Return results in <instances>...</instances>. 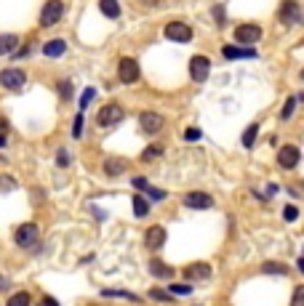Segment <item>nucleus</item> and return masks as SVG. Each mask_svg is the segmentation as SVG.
I'll list each match as a JSON object with an SVG mask.
<instances>
[{
    "label": "nucleus",
    "mask_w": 304,
    "mask_h": 306,
    "mask_svg": "<svg viewBox=\"0 0 304 306\" xmlns=\"http://www.w3.org/2000/svg\"><path fill=\"white\" fill-rule=\"evenodd\" d=\"M40 303H43V306H59V303H56V301H54V298H43V301H40Z\"/></svg>",
    "instance_id": "obj_43"
},
{
    "label": "nucleus",
    "mask_w": 304,
    "mask_h": 306,
    "mask_svg": "<svg viewBox=\"0 0 304 306\" xmlns=\"http://www.w3.org/2000/svg\"><path fill=\"white\" fill-rule=\"evenodd\" d=\"M134 186H136V189H144V186H147V179H144V176H136V179H134Z\"/></svg>",
    "instance_id": "obj_40"
},
{
    "label": "nucleus",
    "mask_w": 304,
    "mask_h": 306,
    "mask_svg": "<svg viewBox=\"0 0 304 306\" xmlns=\"http://www.w3.org/2000/svg\"><path fill=\"white\" fill-rule=\"evenodd\" d=\"M40 306H43V303H40Z\"/></svg>",
    "instance_id": "obj_46"
},
{
    "label": "nucleus",
    "mask_w": 304,
    "mask_h": 306,
    "mask_svg": "<svg viewBox=\"0 0 304 306\" xmlns=\"http://www.w3.org/2000/svg\"><path fill=\"white\" fill-rule=\"evenodd\" d=\"M16 189V181L11 176H0V192H14Z\"/></svg>",
    "instance_id": "obj_29"
},
{
    "label": "nucleus",
    "mask_w": 304,
    "mask_h": 306,
    "mask_svg": "<svg viewBox=\"0 0 304 306\" xmlns=\"http://www.w3.org/2000/svg\"><path fill=\"white\" fill-rule=\"evenodd\" d=\"M0 288H6V282H3V280H0Z\"/></svg>",
    "instance_id": "obj_45"
},
{
    "label": "nucleus",
    "mask_w": 304,
    "mask_h": 306,
    "mask_svg": "<svg viewBox=\"0 0 304 306\" xmlns=\"http://www.w3.org/2000/svg\"><path fill=\"white\" fill-rule=\"evenodd\" d=\"M30 293L27 290H21V293H14V296L8 298V306H30Z\"/></svg>",
    "instance_id": "obj_24"
},
{
    "label": "nucleus",
    "mask_w": 304,
    "mask_h": 306,
    "mask_svg": "<svg viewBox=\"0 0 304 306\" xmlns=\"http://www.w3.org/2000/svg\"><path fill=\"white\" fill-rule=\"evenodd\" d=\"M139 125H142V131L147 136H155L163 128V115H158V112H142V115H139Z\"/></svg>",
    "instance_id": "obj_11"
},
{
    "label": "nucleus",
    "mask_w": 304,
    "mask_h": 306,
    "mask_svg": "<svg viewBox=\"0 0 304 306\" xmlns=\"http://www.w3.org/2000/svg\"><path fill=\"white\" fill-rule=\"evenodd\" d=\"M277 19L283 21V24H299L301 21V8L296 0H283L277 8Z\"/></svg>",
    "instance_id": "obj_7"
},
{
    "label": "nucleus",
    "mask_w": 304,
    "mask_h": 306,
    "mask_svg": "<svg viewBox=\"0 0 304 306\" xmlns=\"http://www.w3.org/2000/svg\"><path fill=\"white\" fill-rule=\"evenodd\" d=\"M200 136H203V133L197 131V128H187V131H184V138H187V141H200Z\"/></svg>",
    "instance_id": "obj_36"
},
{
    "label": "nucleus",
    "mask_w": 304,
    "mask_h": 306,
    "mask_svg": "<svg viewBox=\"0 0 304 306\" xmlns=\"http://www.w3.org/2000/svg\"><path fill=\"white\" fill-rule=\"evenodd\" d=\"M123 107L120 104H104V107L99 109V115H96V125L99 128H112V125H118L120 120H123Z\"/></svg>",
    "instance_id": "obj_1"
},
{
    "label": "nucleus",
    "mask_w": 304,
    "mask_h": 306,
    "mask_svg": "<svg viewBox=\"0 0 304 306\" xmlns=\"http://www.w3.org/2000/svg\"><path fill=\"white\" fill-rule=\"evenodd\" d=\"M184 277L187 280H208L211 277V266L208 264H190V266H184Z\"/></svg>",
    "instance_id": "obj_14"
},
{
    "label": "nucleus",
    "mask_w": 304,
    "mask_h": 306,
    "mask_svg": "<svg viewBox=\"0 0 304 306\" xmlns=\"http://www.w3.org/2000/svg\"><path fill=\"white\" fill-rule=\"evenodd\" d=\"M163 32H166V38L173 40V43H190L192 40V30L187 27L184 21H168Z\"/></svg>",
    "instance_id": "obj_8"
},
{
    "label": "nucleus",
    "mask_w": 304,
    "mask_h": 306,
    "mask_svg": "<svg viewBox=\"0 0 304 306\" xmlns=\"http://www.w3.org/2000/svg\"><path fill=\"white\" fill-rule=\"evenodd\" d=\"M160 155H163V147H155V144H152V147H147V149H144L142 160H155V157H160Z\"/></svg>",
    "instance_id": "obj_30"
},
{
    "label": "nucleus",
    "mask_w": 304,
    "mask_h": 306,
    "mask_svg": "<svg viewBox=\"0 0 304 306\" xmlns=\"http://www.w3.org/2000/svg\"><path fill=\"white\" fill-rule=\"evenodd\" d=\"M118 80L125 86H131L139 80V64H136V59L131 56H120V62H118Z\"/></svg>",
    "instance_id": "obj_4"
},
{
    "label": "nucleus",
    "mask_w": 304,
    "mask_h": 306,
    "mask_svg": "<svg viewBox=\"0 0 304 306\" xmlns=\"http://www.w3.org/2000/svg\"><path fill=\"white\" fill-rule=\"evenodd\" d=\"M38 237H40L38 224H21V227L16 229V234H14L19 248H35V245H38Z\"/></svg>",
    "instance_id": "obj_3"
},
{
    "label": "nucleus",
    "mask_w": 304,
    "mask_h": 306,
    "mask_svg": "<svg viewBox=\"0 0 304 306\" xmlns=\"http://www.w3.org/2000/svg\"><path fill=\"white\" fill-rule=\"evenodd\" d=\"M43 53L48 56V59H59V56H64V53H67V43H64L62 38L48 40V43L43 45Z\"/></svg>",
    "instance_id": "obj_15"
},
{
    "label": "nucleus",
    "mask_w": 304,
    "mask_h": 306,
    "mask_svg": "<svg viewBox=\"0 0 304 306\" xmlns=\"http://www.w3.org/2000/svg\"><path fill=\"white\" fill-rule=\"evenodd\" d=\"M264 38V32L259 24H238L235 27V40L240 45H251V43H259Z\"/></svg>",
    "instance_id": "obj_6"
},
{
    "label": "nucleus",
    "mask_w": 304,
    "mask_h": 306,
    "mask_svg": "<svg viewBox=\"0 0 304 306\" xmlns=\"http://www.w3.org/2000/svg\"><path fill=\"white\" fill-rule=\"evenodd\" d=\"M24 80H27V75L21 72V69H3V72H0V83H3L6 88H11V91L21 88Z\"/></svg>",
    "instance_id": "obj_12"
},
{
    "label": "nucleus",
    "mask_w": 304,
    "mask_h": 306,
    "mask_svg": "<svg viewBox=\"0 0 304 306\" xmlns=\"http://www.w3.org/2000/svg\"><path fill=\"white\" fill-rule=\"evenodd\" d=\"M30 56V45H27V48H21L19 53H16V59H27Z\"/></svg>",
    "instance_id": "obj_42"
},
{
    "label": "nucleus",
    "mask_w": 304,
    "mask_h": 306,
    "mask_svg": "<svg viewBox=\"0 0 304 306\" xmlns=\"http://www.w3.org/2000/svg\"><path fill=\"white\" fill-rule=\"evenodd\" d=\"M147 189V194L152 197V200H166V192H160V189H155V186H144Z\"/></svg>",
    "instance_id": "obj_37"
},
{
    "label": "nucleus",
    "mask_w": 304,
    "mask_h": 306,
    "mask_svg": "<svg viewBox=\"0 0 304 306\" xmlns=\"http://www.w3.org/2000/svg\"><path fill=\"white\" fill-rule=\"evenodd\" d=\"M256 133H259V125H256V123H251L248 128H245V133H243V147H245V149H251V147H254Z\"/></svg>",
    "instance_id": "obj_22"
},
{
    "label": "nucleus",
    "mask_w": 304,
    "mask_h": 306,
    "mask_svg": "<svg viewBox=\"0 0 304 306\" xmlns=\"http://www.w3.org/2000/svg\"><path fill=\"white\" fill-rule=\"evenodd\" d=\"M224 59H256L254 48H238V45H224Z\"/></svg>",
    "instance_id": "obj_16"
},
{
    "label": "nucleus",
    "mask_w": 304,
    "mask_h": 306,
    "mask_svg": "<svg viewBox=\"0 0 304 306\" xmlns=\"http://www.w3.org/2000/svg\"><path fill=\"white\" fill-rule=\"evenodd\" d=\"M56 165H59V168H67V165H69V155H67V149H59V155H56Z\"/></svg>",
    "instance_id": "obj_34"
},
{
    "label": "nucleus",
    "mask_w": 304,
    "mask_h": 306,
    "mask_svg": "<svg viewBox=\"0 0 304 306\" xmlns=\"http://www.w3.org/2000/svg\"><path fill=\"white\" fill-rule=\"evenodd\" d=\"M168 293H171L173 298H176V296H190V293H192V288H190V285H184V282H179V285H176V282H173Z\"/></svg>",
    "instance_id": "obj_27"
},
{
    "label": "nucleus",
    "mask_w": 304,
    "mask_h": 306,
    "mask_svg": "<svg viewBox=\"0 0 304 306\" xmlns=\"http://www.w3.org/2000/svg\"><path fill=\"white\" fill-rule=\"evenodd\" d=\"M149 298H152V301H160V303H171V301H173L171 293H168V290H160V288H152V290H149Z\"/></svg>",
    "instance_id": "obj_25"
},
{
    "label": "nucleus",
    "mask_w": 304,
    "mask_h": 306,
    "mask_svg": "<svg viewBox=\"0 0 304 306\" xmlns=\"http://www.w3.org/2000/svg\"><path fill=\"white\" fill-rule=\"evenodd\" d=\"M208 72H211V59H208V56L197 53V56L190 59V75H192L195 83H206Z\"/></svg>",
    "instance_id": "obj_5"
},
{
    "label": "nucleus",
    "mask_w": 304,
    "mask_h": 306,
    "mask_svg": "<svg viewBox=\"0 0 304 306\" xmlns=\"http://www.w3.org/2000/svg\"><path fill=\"white\" fill-rule=\"evenodd\" d=\"M8 144V138H0V147H6Z\"/></svg>",
    "instance_id": "obj_44"
},
{
    "label": "nucleus",
    "mask_w": 304,
    "mask_h": 306,
    "mask_svg": "<svg viewBox=\"0 0 304 306\" xmlns=\"http://www.w3.org/2000/svg\"><path fill=\"white\" fill-rule=\"evenodd\" d=\"M299 147H294V144H283V149L277 152V165L280 168H286V171H294L296 165H299Z\"/></svg>",
    "instance_id": "obj_10"
},
{
    "label": "nucleus",
    "mask_w": 304,
    "mask_h": 306,
    "mask_svg": "<svg viewBox=\"0 0 304 306\" xmlns=\"http://www.w3.org/2000/svg\"><path fill=\"white\" fill-rule=\"evenodd\" d=\"M283 218H286V221H296V218H299V208H296V205H286Z\"/></svg>",
    "instance_id": "obj_32"
},
{
    "label": "nucleus",
    "mask_w": 304,
    "mask_h": 306,
    "mask_svg": "<svg viewBox=\"0 0 304 306\" xmlns=\"http://www.w3.org/2000/svg\"><path fill=\"white\" fill-rule=\"evenodd\" d=\"M224 8H221V6H214V21H216V24L221 27V24H224Z\"/></svg>",
    "instance_id": "obj_35"
},
{
    "label": "nucleus",
    "mask_w": 304,
    "mask_h": 306,
    "mask_svg": "<svg viewBox=\"0 0 304 306\" xmlns=\"http://www.w3.org/2000/svg\"><path fill=\"white\" fill-rule=\"evenodd\" d=\"M0 138H8V120L0 117Z\"/></svg>",
    "instance_id": "obj_39"
},
{
    "label": "nucleus",
    "mask_w": 304,
    "mask_h": 306,
    "mask_svg": "<svg viewBox=\"0 0 304 306\" xmlns=\"http://www.w3.org/2000/svg\"><path fill=\"white\" fill-rule=\"evenodd\" d=\"M59 96L62 101H69V96H72V83L69 80H59Z\"/></svg>",
    "instance_id": "obj_28"
},
{
    "label": "nucleus",
    "mask_w": 304,
    "mask_h": 306,
    "mask_svg": "<svg viewBox=\"0 0 304 306\" xmlns=\"http://www.w3.org/2000/svg\"><path fill=\"white\" fill-rule=\"evenodd\" d=\"M262 272H267V274H288V266L286 264H275V261H264Z\"/></svg>",
    "instance_id": "obj_23"
},
{
    "label": "nucleus",
    "mask_w": 304,
    "mask_h": 306,
    "mask_svg": "<svg viewBox=\"0 0 304 306\" xmlns=\"http://www.w3.org/2000/svg\"><path fill=\"white\" fill-rule=\"evenodd\" d=\"M125 171V160L123 157H107L104 160V173L107 176H120Z\"/></svg>",
    "instance_id": "obj_18"
},
{
    "label": "nucleus",
    "mask_w": 304,
    "mask_h": 306,
    "mask_svg": "<svg viewBox=\"0 0 304 306\" xmlns=\"http://www.w3.org/2000/svg\"><path fill=\"white\" fill-rule=\"evenodd\" d=\"M139 3H142L144 8H152V6H158V3H160V0H139Z\"/></svg>",
    "instance_id": "obj_41"
},
{
    "label": "nucleus",
    "mask_w": 304,
    "mask_h": 306,
    "mask_svg": "<svg viewBox=\"0 0 304 306\" xmlns=\"http://www.w3.org/2000/svg\"><path fill=\"white\" fill-rule=\"evenodd\" d=\"M64 16V3L62 0H48L40 11V27H54L59 24V19Z\"/></svg>",
    "instance_id": "obj_2"
},
{
    "label": "nucleus",
    "mask_w": 304,
    "mask_h": 306,
    "mask_svg": "<svg viewBox=\"0 0 304 306\" xmlns=\"http://www.w3.org/2000/svg\"><path fill=\"white\" fill-rule=\"evenodd\" d=\"M99 11L107 19H118L120 16V6H118V0H99Z\"/></svg>",
    "instance_id": "obj_19"
},
{
    "label": "nucleus",
    "mask_w": 304,
    "mask_h": 306,
    "mask_svg": "<svg viewBox=\"0 0 304 306\" xmlns=\"http://www.w3.org/2000/svg\"><path fill=\"white\" fill-rule=\"evenodd\" d=\"M149 272L155 274V277H160V280H168V277H173V269H171L168 264H163L160 258H152V261H149Z\"/></svg>",
    "instance_id": "obj_17"
},
{
    "label": "nucleus",
    "mask_w": 304,
    "mask_h": 306,
    "mask_svg": "<svg viewBox=\"0 0 304 306\" xmlns=\"http://www.w3.org/2000/svg\"><path fill=\"white\" fill-rule=\"evenodd\" d=\"M19 45V38L16 35H0V56H6V53H11Z\"/></svg>",
    "instance_id": "obj_20"
},
{
    "label": "nucleus",
    "mask_w": 304,
    "mask_h": 306,
    "mask_svg": "<svg viewBox=\"0 0 304 306\" xmlns=\"http://www.w3.org/2000/svg\"><path fill=\"white\" fill-rule=\"evenodd\" d=\"M184 208H190V210H208V208H214V197L206 194V192H187L184 194Z\"/></svg>",
    "instance_id": "obj_9"
},
{
    "label": "nucleus",
    "mask_w": 304,
    "mask_h": 306,
    "mask_svg": "<svg viewBox=\"0 0 304 306\" xmlns=\"http://www.w3.org/2000/svg\"><path fill=\"white\" fill-rule=\"evenodd\" d=\"M163 242H166V229L158 227V224H155V227H149V229H147V237H144L147 248H149V251H160Z\"/></svg>",
    "instance_id": "obj_13"
},
{
    "label": "nucleus",
    "mask_w": 304,
    "mask_h": 306,
    "mask_svg": "<svg viewBox=\"0 0 304 306\" xmlns=\"http://www.w3.org/2000/svg\"><path fill=\"white\" fill-rule=\"evenodd\" d=\"M291 306H304V288L301 285L294 288V301H291Z\"/></svg>",
    "instance_id": "obj_33"
},
{
    "label": "nucleus",
    "mask_w": 304,
    "mask_h": 306,
    "mask_svg": "<svg viewBox=\"0 0 304 306\" xmlns=\"http://www.w3.org/2000/svg\"><path fill=\"white\" fill-rule=\"evenodd\" d=\"M296 104H299V96H294V99H288V101H286V107H283V112H280V120H288V117L294 115V109H296Z\"/></svg>",
    "instance_id": "obj_26"
},
{
    "label": "nucleus",
    "mask_w": 304,
    "mask_h": 306,
    "mask_svg": "<svg viewBox=\"0 0 304 306\" xmlns=\"http://www.w3.org/2000/svg\"><path fill=\"white\" fill-rule=\"evenodd\" d=\"M80 131H83V115L75 117V125H72V136H80Z\"/></svg>",
    "instance_id": "obj_38"
},
{
    "label": "nucleus",
    "mask_w": 304,
    "mask_h": 306,
    "mask_svg": "<svg viewBox=\"0 0 304 306\" xmlns=\"http://www.w3.org/2000/svg\"><path fill=\"white\" fill-rule=\"evenodd\" d=\"M93 96H96V91H93V88H86V91H83V96H80V109H86L88 104L93 101Z\"/></svg>",
    "instance_id": "obj_31"
},
{
    "label": "nucleus",
    "mask_w": 304,
    "mask_h": 306,
    "mask_svg": "<svg viewBox=\"0 0 304 306\" xmlns=\"http://www.w3.org/2000/svg\"><path fill=\"white\" fill-rule=\"evenodd\" d=\"M131 208H134V216H136V218H144V216L149 213V203H147L144 197H134Z\"/></svg>",
    "instance_id": "obj_21"
}]
</instances>
